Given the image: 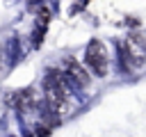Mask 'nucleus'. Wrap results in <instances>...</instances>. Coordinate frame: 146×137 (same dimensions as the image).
I'll list each match as a JSON object with an SVG mask.
<instances>
[{
    "label": "nucleus",
    "instance_id": "obj_2",
    "mask_svg": "<svg viewBox=\"0 0 146 137\" xmlns=\"http://www.w3.org/2000/svg\"><path fill=\"white\" fill-rule=\"evenodd\" d=\"M46 103H48V107H50V112L55 116H66L71 112V96H66L64 91H59L48 80H46Z\"/></svg>",
    "mask_w": 146,
    "mask_h": 137
},
{
    "label": "nucleus",
    "instance_id": "obj_4",
    "mask_svg": "<svg viewBox=\"0 0 146 137\" xmlns=\"http://www.w3.org/2000/svg\"><path fill=\"white\" fill-rule=\"evenodd\" d=\"M64 75L71 80V84L75 87H87L89 84V73L87 68L75 59V57H66L64 59Z\"/></svg>",
    "mask_w": 146,
    "mask_h": 137
},
{
    "label": "nucleus",
    "instance_id": "obj_1",
    "mask_svg": "<svg viewBox=\"0 0 146 137\" xmlns=\"http://www.w3.org/2000/svg\"><path fill=\"white\" fill-rule=\"evenodd\" d=\"M84 59H87V66L91 68L94 75H98V78L107 75L110 62H107V50H105V46H103L100 41H91V43H89Z\"/></svg>",
    "mask_w": 146,
    "mask_h": 137
},
{
    "label": "nucleus",
    "instance_id": "obj_5",
    "mask_svg": "<svg viewBox=\"0 0 146 137\" xmlns=\"http://www.w3.org/2000/svg\"><path fill=\"white\" fill-rule=\"evenodd\" d=\"M9 103H14V107L16 110H32L34 105H36V98H34V91H30V89H23V91H14V94H9Z\"/></svg>",
    "mask_w": 146,
    "mask_h": 137
},
{
    "label": "nucleus",
    "instance_id": "obj_3",
    "mask_svg": "<svg viewBox=\"0 0 146 137\" xmlns=\"http://www.w3.org/2000/svg\"><path fill=\"white\" fill-rule=\"evenodd\" d=\"M125 53H128V59L132 62V66H141L146 62V39L141 34H130L123 43Z\"/></svg>",
    "mask_w": 146,
    "mask_h": 137
}]
</instances>
